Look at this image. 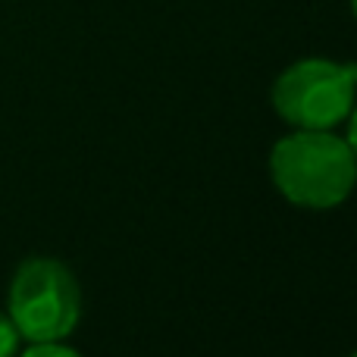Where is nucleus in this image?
<instances>
[{
	"label": "nucleus",
	"mask_w": 357,
	"mask_h": 357,
	"mask_svg": "<svg viewBox=\"0 0 357 357\" xmlns=\"http://www.w3.org/2000/svg\"><path fill=\"white\" fill-rule=\"evenodd\" d=\"M82 314V291L73 270L54 257L19 264L6 295V317L25 342H63Z\"/></svg>",
	"instance_id": "nucleus-2"
},
{
	"label": "nucleus",
	"mask_w": 357,
	"mask_h": 357,
	"mask_svg": "<svg viewBox=\"0 0 357 357\" xmlns=\"http://www.w3.org/2000/svg\"><path fill=\"white\" fill-rule=\"evenodd\" d=\"M19 329L13 326V320L6 314H0V357H16L19 354Z\"/></svg>",
	"instance_id": "nucleus-5"
},
{
	"label": "nucleus",
	"mask_w": 357,
	"mask_h": 357,
	"mask_svg": "<svg viewBox=\"0 0 357 357\" xmlns=\"http://www.w3.org/2000/svg\"><path fill=\"white\" fill-rule=\"evenodd\" d=\"M357 91V63L323 56L298 60L273 85V107L298 129H333L348 119Z\"/></svg>",
	"instance_id": "nucleus-3"
},
{
	"label": "nucleus",
	"mask_w": 357,
	"mask_h": 357,
	"mask_svg": "<svg viewBox=\"0 0 357 357\" xmlns=\"http://www.w3.org/2000/svg\"><path fill=\"white\" fill-rule=\"evenodd\" d=\"M351 13H354V19H357V0H351Z\"/></svg>",
	"instance_id": "nucleus-7"
},
{
	"label": "nucleus",
	"mask_w": 357,
	"mask_h": 357,
	"mask_svg": "<svg viewBox=\"0 0 357 357\" xmlns=\"http://www.w3.org/2000/svg\"><path fill=\"white\" fill-rule=\"evenodd\" d=\"M270 173L279 195L298 207H339L357 182V157L329 129H301L276 142Z\"/></svg>",
	"instance_id": "nucleus-1"
},
{
	"label": "nucleus",
	"mask_w": 357,
	"mask_h": 357,
	"mask_svg": "<svg viewBox=\"0 0 357 357\" xmlns=\"http://www.w3.org/2000/svg\"><path fill=\"white\" fill-rule=\"evenodd\" d=\"M348 148H351V154L357 157V104L351 107V113H348V135H345Z\"/></svg>",
	"instance_id": "nucleus-6"
},
{
	"label": "nucleus",
	"mask_w": 357,
	"mask_h": 357,
	"mask_svg": "<svg viewBox=\"0 0 357 357\" xmlns=\"http://www.w3.org/2000/svg\"><path fill=\"white\" fill-rule=\"evenodd\" d=\"M19 357H82V354L75 348L63 345V342H29V348Z\"/></svg>",
	"instance_id": "nucleus-4"
},
{
	"label": "nucleus",
	"mask_w": 357,
	"mask_h": 357,
	"mask_svg": "<svg viewBox=\"0 0 357 357\" xmlns=\"http://www.w3.org/2000/svg\"><path fill=\"white\" fill-rule=\"evenodd\" d=\"M351 357H357V354H351Z\"/></svg>",
	"instance_id": "nucleus-8"
}]
</instances>
